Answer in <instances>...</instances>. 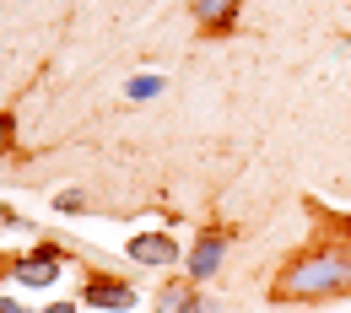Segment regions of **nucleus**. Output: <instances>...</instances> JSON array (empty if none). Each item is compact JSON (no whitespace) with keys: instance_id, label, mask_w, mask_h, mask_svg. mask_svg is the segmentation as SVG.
<instances>
[{"instance_id":"nucleus-7","label":"nucleus","mask_w":351,"mask_h":313,"mask_svg":"<svg viewBox=\"0 0 351 313\" xmlns=\"http://www.w3.org/2000/svg\"><path fill=\"white\" fill-rule=\"evenodd\" d=\"M189 297H195L189 286H168V292L157 297V308H162V313H184V303H189Z\"/></svg>"},{"instance_id":"nucleus-6","label":"nucleus","mask_w":351,"mask_h":313,"mask_svg":"<svg viewBox=\"0 0 351 313\" xmlns=\"http://www.w3.org/2000/svg\"><path fill=\"white\" fill-rule=\"evenodd\" d=\"M87 303H92V308L130 313V308H135V292L125 286V281H108V275H97V281H87Z\"/></svg>"},{"instance_id":"nucleus-10","label":"nucleus","mask_w":351,"mask_h":313,"mask_svg":"<svg viewBox=\"0 0 351 313\" xmlns=\"http://www.w3.org/2000/svg\"><path fill=\"white\" fill-rule=\"evenodd\" d=\"M184 313H211V308H206L200 297H189V303H184Z\"/></svg>"},{"instance_id":"nucleus-12","label":"nucleus","mask_w":351,"mask_h":313,"mask_svg":"<svg viewBox=\"0 0 351 313\" xmlns=\"http://www.w3.org/2000/svg\"><path fill=\"white\" fill-rule=\"evenodd\" d=\"M0 313H16V303H5V297H0Z\"/></svg>"},{"instance_id":"nucleus-1","label":"nucleus","mask_w":351,"mask_h":313,"mask_svg":"<svg viewBox=\"0 0 351 313\" xmlns=\"http://www.w3.org/2000/svg\"><path fill=\"white\" fill-rule=\"evenodd\" d=\"M351 292V254L341 249H308L287 260L281 275L270 281L276 303H319V297H346Z\"/></svg>"},{"instance_id":"nucleus-5","label":"nucleus","mask_w":351,"mask_h":313,"mask_svg":"<svg viewBox=\"0 0 351 313\" xmlns=\"http://www.w3.org/2000/svg\"><path fill=\"white\" fill-rule=\"evenodd\" d=\"M60 275V249L54 243H44L38 254H27V260H16V281L22 286H49Z\"/></svg>"},{"instance_id":"nucleus-4","label":"nucleus","mask_w":351,"mask_h":313,"mask_svg":"<svg viewBox=\"0 0 351 313\" xmlns=\"http://www.w3.org/2000/svg\"><path fill=\"white\" fill-rule=\"evenodd\" d=\"M130 260L135 265H178V243L168 232H141L130 238Z\"/></svg>"},{"instance_id":"nucleus-8","label":"nucleus","mask_w":351,"mask_h":313,"mask_svg":"<svg viewBox=\"0 0 351 313\" xmlns=\"http://www.w3.org/2000/svg\"><path fill=\"white\" fill-rule=\"evenodd\" d=\"M162 87V82H157V76H141V82H130V97H152V92Z\"/></svg>"},{"instance_id":"nucleus-3","label":"nucleus","mask_w":351,"mask_h":313,"mask_svg":"<svg viewBox=\"0 0 351 313\" xmlns=\"http://www.w3.org/2000/svg\"><path fill=\"white\" fill-rule=\"evenodd\" d=\"M189 11H195V22H200L206 38L232 33V22H238V0H189Z\"/></svg>"},{"instance_id":"nucleus-2","label":"nucleus","mask_w":351,"mask_h":313,"mask_svg":"<svg viewBox=\"0 0 351 313\" xmlns=\"http://www.w3.org/2000/svg\"><path fill=\"white\" fill-rule=\"evenodd\" d=\"M221 254H227V232H221V227H206V232L195 238V249H189V281H211L221 270Z\"/></svg>"},{"instance_id":"nucleus-11","label":"nucleus","mask_w":351,"mask_h":313,"mask_svg":"<svg viewBox=\"0 0 351 313\" xmlns=\"http://www.w3.org/2000/svg\"><path fill=\"white\" fill-rule=\"evenodd\" d=\"M44 313H76V303H49Z\"/></svg>"},{"instance_id":"nucleus-9","label":"nucleus","mask_w":351,"mask_h":313,"mask_svg":"<svg viewBox=\"0 0 351 313\" xmlns=\"http://www.w3.org/2000/svg\"><path fill=\"white\" fill-rule=\"evenodd\" d=\"M11 146V114H0V151Z\"/></svg>"}]
</instances>
